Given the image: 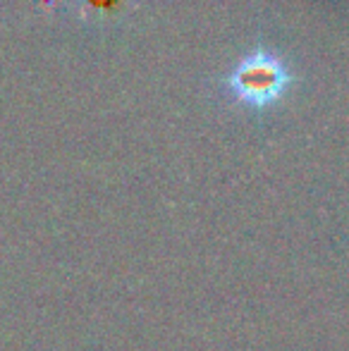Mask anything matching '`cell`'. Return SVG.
I'll list each match as a JSON object with an SVG mask.
<instances>
[{"mask_svg": "<svg viewBox=\"0 0 349 351\" xmlns=\"http://www.w3.org/2000/svg\"><path fill=\"white\" fill-rule=\"evenodd\" d=\"M292 86L294 74L287 62L265 46L252 48L223 77V91L230 101L252 112L275 108Z\"/></svg>", "mask_w": 349, "mask_h": 351, "instance_id": "6da1fadb", "label": "cell"}]
</instances>
